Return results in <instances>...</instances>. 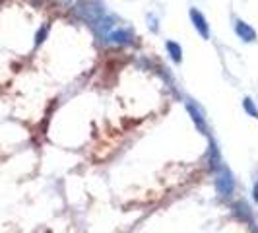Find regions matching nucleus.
Returning a JSON list of instances; mask_svg holds the SVG:
<instances>
[{
	"label": "nucleus",
	"mask_w": 258,
	"mask_h": 233,
	"mask_svg": "<svg viewBox=\"0 0 258 233\" xmlns=\"http://www.w3.org/2000/svg\"><path fill=\"white\" fill-rule=\"evenodd\" d=\"M216 189L221 196H231L235 191V179H233V173L227 169V165L221 163L220 169L216 171Z\"/></svg>",
	"instance_id": "f257e3e1"
},
{
	"label": "nucleus",
	"mask_w": 258,
	"mask_h": 233,
	"mask_svg": "<svg viewBox=\"0 0 258 233\" xmlns=\"http://www.w3.org/2000/svg\"><path fill=\"white\" fill-rule=\"evenodd\" d=\"M186 111H188V115L192 116V123L196 125L198 132H202V134H208V123H206V119H204V113H202V109H200L198 105H194L192 101H186Z\"/></svg>",
	"instance_id": "f03ea898"
},
{
	"label": "nucleus",
	"mask_w": 258,
	"mask_h": 233,
	"mask_svg": "<svg viewBox=\"0 0 258 233\" xmlns=\"http://www.w3.org/2000/svg\"><path fill=\"white\" fill-rule=\"evenodd\" d=\"M105 39L113 45H128V43H132L134 35H132L130 29H115V31H109L105 35Z\"/></svg>",
	"instance_id": "7ed1b4c3"
},
{
	"label": "nucleus",
	"mask_w": 258,
	"mask_h": 233,
	"mask_svg": "<svg viewBox=\"0 0 258 233\" xmlns=\"http://www.w3.org/2000/svg\"><path fill=\"white\" fill-rule=\"evenodd\" d=\"M190 20H192V26L196 27V31L202 35L204 39L210 37V26H208L206 18L202 16V12H198L196 8L190 10Z\"/></svg>",
	"instance_id": "20e7f679"
},
{
	"label": "nucleus",
	"mask_w": 258,
	"mask_h": 233,
	"mask_svg": "<svg viewBox=\"0 0 258 233\" xmlns=\"http://www.w3.org/2000/svg\"><path fill=\"white\" fill-rule=\"evenodd\" d=\"M235 33H237L239 37L243 39V41H246V43H252V41L256 39V31H254L252 27L248 26V24L241 22V20L235 24Z\"/></svg>",
	"instance_id": "39448f33"
},
{
	"label": "nucleus",
	"mask_w": 258,
	"mask_h": 233,
	"mask_svg": "<svg viewBox=\"0 0 258 233\" xmlns=\"http://www.w3.org/2000/svg\"><path fill=\"white\" fill-rule=\"evenodd\" d=\"M210 167H212V171H218L221 165V157H220V150H218V146L212 142L210 144Z\"/></svg>",
	"instance_id": "423d86ee"
},
{
	"label": "nucleus",
	"mask_w": 258,
	"mask_h": 233,
	"mask_svg": "<svg viewBox=\"0 0 258 233\" xmlns=\"http://www.w3.org/2000/svg\"><path fill=\"white\" fill-rule=\"evenodd\" d=\"M165 47H167V51H169V54H171V59H173L175 63H181V61H182L181 45H177L175 41H167V43H165Z\"/></svg>",
	"instance_id": "0eeeda50"
},
{
	"label": "nucleus",
	"mask_w": 258,
	"mask_h": 233,
	"mask_svg": "<svg viewBox=\"0 0 258 233\" xmlns=\"http://www.w3.org/2000/svg\"><path fill=\"white\" fill-rule=\"evenodd\" d=\"M233 208H235V212H237L239 218H243L245 221H250L252 216H250V210H248V206H246V202H237Z\"/></svg>",
	"instance_id": "6e6552de"
},
{
	"label": "nucleus",
	"mask_w": 258,
	"mask_h": 233,
	"mask_svg": "<svg viewBox=\"0 0 258 233\" xmlns=\"http://www.w3.org/2000/svg\"><path fill=\"white\" fill-rule=\"evenodd\" d=\"M243 107H245V111H246V113H248L250 116H258L256 105L252 103V99H250V97H246V99H243Z\"/></svg>",
	"instance_id": "1a4fd4ad"
},
{
	"label": "nucleus",
	"mask_w": 258,
	"mask_h": 233,
	"mask_svg": "<svg viewBox=\"0 0 258 233\" xmlns=\"http://www.w3.org/2000/svg\"><path fill=\"white\" fill-rule=\"evenodd\" d=\"M47 33H49V26H43L37 31V35H35V45H41L47 39Z\"/></svg>",
	"instance_id": "9d476101"
},
{
	"label": "nucleus",
	"mask_w": 258,
	"mask_h": 233,
	"mask_svg": "<svg viewBox=\"0 0 258 233\" xmlns=\"http://www.w3.org/2000/svg\"><path fill=\"white\" fill-rule=\"evenodd\" d=\"M252 198H254V202H258V183L254 185V191H252Z\"/></svg>",
	"instance_id": "9b49d317"
},
{
	"label": "nucleus",
	"mask_w": 258,
	"mask_h": 233,
	"mask_svg": "<svg viewBox=\"0 0 258 233\" xmlns=\"http://www.w3.org/2000/svg\"><path fill=\"white\" fill-rule=\"evenodd\" d=\"M60 2H62V0H60Z\"/></svg>",
	"instance_id": "f8f14e48"
}]
</instances>
